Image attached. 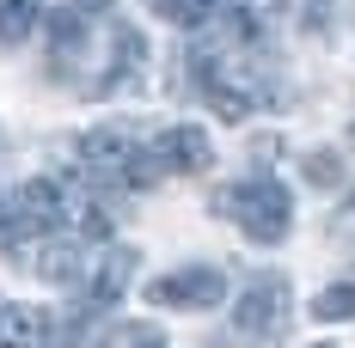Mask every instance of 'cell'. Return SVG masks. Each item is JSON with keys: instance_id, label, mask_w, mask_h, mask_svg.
Returning a JSON list of instances; mask_svg holds the SVG:
<instances>
[{"instance_id": "ac0fdd59", "label": "cell", "mask_w": 355, "mask_h": 348, "mask_svg": "<svg viewBox=\"0 0 355 348\" xmlns=\"http://www.w3.org/2000/svg\"><path fill=\"white\" fill-rule=\"evenodd\" d=\"M73 6H80V12H86V19H92V12H110V6H116V0H73Z\"/></svg>"}, {"instance_id": "8fae6325", "label": "cell", "mask_w": 355, "mask_h": 348, "mask_svg": "<svg viewBox=\"0 0 355 348\" xmlns=\"http://www.w3.org/2000/svg\"><path fill=\"white\" fill-rule=\"evenodd\" d=\"M37 275L55 281V287H80V281H86L80 239H43V244H37Z\"/></svg>"}, {"instance_id": "ba28073f", "label": "cell", "mask_w": 355, "mask_h": 348, "mask_svg": "<svg viewBox=\"0 0 355 348\" xmlns=\"http://www.w3.org/2000/svg\"><path fill=\"white\" fill-rule=\"evenodd\" d=\"M55 190H62V226H68L73 239H110V208L80 183V177L55 183Z\"/></svg>"}, {"instance_id": "30bf717a", "label": "cell", "mask_w": 355, "mask_h": 348, "mask_svg": "<svg viewBox=\"0 0 355 348\" xmlns=\"http://www.w3.org/2000/svg\"><path fill=\"white\" fill-rule=\"evenodd\" d=\"M129 275H135V250H123V244L105 250V257L86 269V300H92V306H116V300L129 293Z\"/></svg>"}, {"instance_id": "5bb4252c", "label": "cell", "mask_w": 355, "mask_h": 348, "mask_svg": "<svg viewBox=\"0 0 355 348\" xmlns=\"http://www.w3.org/2000/svg\"><path fill=\"white\" fill-rule=\"evenodd\" d=\"M92 348H166V336H159L153 324H110Z\"/></svg>"}, {"instance_id": "e0dca14e", "label": "cell", "mask_w": 355, "mask_h": 348, "mask_svg": "<svg viewBox=\"0 0 355 348\" xmlns=\"http://www.w3.org/2000/svg\"><path fill=\"white\" fill-rule=\"evenodd\" d=\"M306 177H313V183H337V177H343V165H337L331 153H313V159H306Z\"/></svg>"}, {"instance_id": "2e32d148", "label": "cell", "mask_w": 355, "mask_h": 348, "mask_svg": "<svg viewBox=\"0 0 355 348\" xmlns=\"http://www.w3.org/2000/svg\"><path fill=\"white\" fill-rule=\"evenodd\" d=\"M300 25L306 31H331V0H300Z\"/></svg>"}, {"instance_id": "52a82bcc", "label": "cell", "mask_w": 355, "mask_h": 348, "mask_svg": "<svg viewBox=\"0 0 355 348\" xmlns=\"http://www.w3.org/2000/svg\"><path fill=\"white\" fill-rule=\"evenodd\" d=\"M147 153H153L159 172H178V177H202L214 165V147H209V135H202L196 122H172V129H159Z\"/></svg>"}, {"instance_id": "9c48e42d", "label": "cell", "mask_w": 355, "mask_h": 348, "mask_svg": "<svg viewBox=\"0 0 355 348\" xmlns=\"http://www.w3.org/2000/svg\"><path fill=\"white\" fill-rule=\"evenodd\" d=\"M0 348H55V318L43 306H0Z\"/></svg>"}, {"instance_id": "7a4b0ae2", "label": "cell", "mask_w": 355, "mask_h": 348, "mask_svg": "<svg viewBox=\"0 0 355 348\" xmlns=\"http://www.w3.org/2000/svg\"><path fill=\"white\" fill-rule=\"evenodd\" d=\"M80 177L110 183V190H153L159 165L129 129H92V135H80Z\"/></svg>"}, {"instance_id": "6da1fadb", "label": "cell", "mask_w": 355, "mask_h": 348, "mask_svg": "<svg viewBox=\"0 0 355 348\" xmlns=\"http://www.w3.org/2000/svg\"><path fill=\"white\" fill-rule=\"evenodd\" d=\"M196 86L227 122H245L257 104L276 98V73L257 62V49H196Z\"/></svg>"}, {"instance_id": "4fadbf2b", "label": "cell", "mask_w": 355, "mask_h": 348, "mask_svg": "<svg viewBox=\"0 0 355 348\" xmlns=\"http://www.w3.org/2000/svg\"><path fill=\"white\" fill-rule=\"evenodd\" d=\"M153 12L172 19L178 31H202L214 12H220V0H153Z\"/></svg>"}, {"instance_id": "7c38bea8", "label": "cell", "mask_w": 355, "mask_h": 348, "mask_svg": "<svg viewBox=\"0 0 355 348\" xmlns=\"http://www.w3.org/2000/svg\"><path fill=\"white\" fill-rule=\"evenodd\" d=\"M49 0H0V43H25L43 25Z\"/></svg>"}, {"instance_id": "5b68a950", "label": "cell", "mask_w": 355, "mask_h": 348, "mask_svg": "<svg viewBox=\"0 0 355 348\" xmlns=\"http://www.w3.org/2000/svg\"><path fill=\"white\" fill-rule=\"evenodd\" d=\"M288 306H294L288 281H282V275H257L245 293H239V306H233V330L251 336V342H282Z\"/></svg>"}, {"instance_id": "3957f363", "label": "cell", "mask_w": 355, "mask_h": 348, "mask_svg": "<svg viewBox=\"0 0 355 348\" xmlns=\"http://www.w3.org/2000/svg\"><path fill=\"white\" fill-rule=\"evenodd\" d=\"M214 208L233 214L251 244H282L288 226H294V196H288V183H276V177H245V183L220 190Z\"/></svg>"}, {"instance_id": "9a60e30c", "label": "cell", "mask_w": 355, "mask_h": 348, "mask_svg": "<svg viewBox=\"0 0 355 348\" xmlns=\"http://www.w3.org/2000/svg\"><path fill=\"white\" fill-rule=\"evenodd\" d=\"M313 318H319V324H343V318H355V281L324 287L319 300H313Z\"/></svg>"}, {"instance_id": "277c9868", "label": "cell", "mask_w": 355, "mask_h": 348, "mask_svg": "<svg viewBox=\"0 0 355 348\" xmlns=\"http://www.w3.org/2000/svg\"><path fill=\"white\" fill-rule=\"evenodd\" d=\"M55 226H62V190H55V177L12 183L0 196V250H12L25 239H49Z\"/></svg>"}, {"instance_id": "8992f818", "label": "cell", "mask_w": 355, "mask_h": 348, "mask_svg": "<svg viewBox=\"0 0 355 348\" xmlns=\"http://www.w3.org/2000/svg\"><path fill=\"white\" fill-rule=\"evenodd\" d=\"M147 300L153 306H166V312H209L227 300V275L209 269V263H190V269H172V275H159L147 287Z\"/></svg>"}]
</instances>
